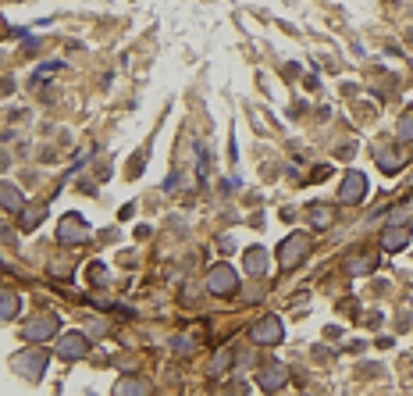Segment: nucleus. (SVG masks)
I'll use <instances>...</instances> for the list:
<instances>
[{
  "label": "nucleus",
  "mask_w": 413,
  "mask_h": 396,
  "mask_svg": "<svg viewBox=\"0 0 413 396\" xmlns=\"http://www.w3.org/2000/svg\"><path fill=\"white\" fill-rule=\"evenodd\" d=\"M11 368H15V375L39 382L43 371H46V354H43V350H22V354L11 361Z\"/></svg>",
  "instance_id": "obj_1"
},
{
  "label": "nucleus",
  "mask_w": 413,
  "mask_h": 396,
  "mask_svg": "<svg viewBox=\"0 0 413 396\" xmlns=\"http://www.w3.org/2000/svg\"><path fill=\"white\" fill-rule=\"evenodd\" d=\"M307 250H310V236H307V233H292V236L278 247V261H281L285 268H292V264H300V261L307 257Z\"/></svg>",
  "instance_id": "obj_2"
},
{
  "label": "nucleus",
  "mask_w": 413,
  "mask_h": 396,
  "mask_svg": "<svg viewBox=\"0 0 413 396\" xmlns=\"http://www.w3.org/2000/svg\"><path fill=\"white\" fill-rule=\"evenodd\" d=\"M57 240L68 243V247H75V243L89 240V225H86L79 214H65V218H61V225H57Z\"/></svg>",
  "instance_id": "obj_3"
},
{
  "label": "nucleus",
  "mask_w": 413,
  "mask_h": 396,
  "mask_svg": "<svg viewBox=\"0 0 413 396\" xmlns=\"http://www.w3.org/2000/svg\"><path fill=\"white\" fill-rule=\"evenodd\" d=\"M235 286H239V275L231 271V264L210 268V275H207V290L210 293H235Z\"/></svg>",
  "instance_id": "obj_4"
},
{
  "label": "nucleus",
  "mask_w": 413,
  "mask_h": 396,
  "mask_svg": "<svg viewBox=\"0 0 413 396\" xmlns=\"http://www.w3.org/2000/svg\"><path fill=\"white\" fill-rule=\"evenodd\" d=\"M364 193H367V175L364 172H345V179L338 186V200L342 204H357V200H364Z\"/></svg>",
  "instance_id": "obj_5"
},
{
  "label": "nucleus",
  "mask_w": 413,
  "mask_h": 396,
  "mask_svg": "<svg viewBox=\"0 0 413 396\" xmlns=\"http://www.w3.org/2000/svg\"><path fill=\"white\" fill-rule=\"evenodd\" d=\"M281 318H264L260 325H253V339L260 347H278L281 343Z\"/></svg>",
  "instance_id": "obj_6"
},
{
  "label": "nucleus",
  "mask_w": 413,
  "mask_h": 396,
  "mask_svg": "<svg viewBox=\"0 0 413 396\" xmlns=\"http://www.w3.org/2000/svg\"><path fill=\"white\" fill-rule=\"evenodd\" d=\"M57 354H61L65 361H79V357L86 354V335H82V332L61 335V347H57Z\"/></svg>",
  "instance_id": "obj_7"
},
{
  "label": "nucleus",
  "mask_w": 413,
  "mask_h": 396,
  "mask_svg": "<svg viewBox=\"0 0 413 396\" xmlns=\"http://www.w3.org/2000/svg\"><path fill=\"white\" fill-rule=\"evenodd\" d=\"M53 332H57V318L53 314H43V318H36V321L25 325V335L29 339H50Z\"/></svg>",
  "instance_id": "obj_8"
},
{
  "label": "nucleus",
  "mask_w": 413,
  "mask_h": 396,
  "mask_svg": "<svg viewBox=\"0 0 413 396\" xmlns=\"http://www.w3.org/2000/svg\"><path fill=\"white\" fill-rule=\"evenodd\" d=\"M285 371H288L285 364L271 361V364H264V368H260V375H257V378H260V385H264V389H281V382H285Z\"/></svg>",
  "instance_id": "obj_9"
},
{
  "label": "nucleus",
  "mask_w": 413,
  "mask_h": 396,
  "mask_svg": "<svg viewBox=\"0 0 413 396\" xmlns=\"http://www.w3.org/2000/svg\"><path fill=\"white\" fill-rule=\"evenodd\" d=\"M406 243H409V229H385V236H381L385 250H402Z\"/></svg>",
  "instance_id": "obj_10"
},
{
  "label": "nucleus",
  "mask_w": 413,
  "mask_h": 396,
  "mask_svg": "<svg viewBox=\"0 0 413 396\" xmlns=\"http://www.w3.org/2000/svg\"><path fill=\"white\" fill-rule=\"evenodd\" d=\"M246 271H250V275H264V271H267V254H264L260 247L246 250Z\"/></svg>",
  "instance_id": "obj_11"
},
{
  "label": "nucleus",
  "mask_w": 413,
  "mask_h": 396,
  "mask_svg": "<svg viewBox=\"0 0 413 396\" xmlns=\"http://www.w3.org/2000/svg\"><path fill=\"white\" fill-rule=\"evenodd\" d=\"M378 157V164H381V172H395V168H402V150H378L374 154Z\"/></svg>",
  "instance_id": "obj_12"
},
{
  "label": "nucleus",
  "mask_w": 413,
  "mask_h": 396,
  "mask_svg": "<svg viewBox=\"0 0 413 396\" xmlns=\"http://www.w3.org/2000/svg\"><path fill=\"white\" fill-rule=\"evenodd\" d=\"M43 214H46V207H29V211H22V229H32V225H39Z\"/></svg>",
  "instance_id": "obj_13"
},
{
  "label": "nucleus",
  "mask_w": 413,
  "mask_h": 396,
  "mask_svg": "<svg viewBox=\"0 0 413 396\" xmlns=\"http://www.w3.org/2000/svg\"><path fill=\"white\" fill-rule=\"evenodd\" d=\"M4 207H8V211H18V207H22V193H18L11 182L4 186Z\"/></svg>",
  "instance_id": "obj_14"
},
{
  "label": "nucleus",
  "mask_w": 413,
  "mask_h": 396,
  "mask_svg": "<svg viewBox=\"0 0 413 396\" xmlns=\"http://www.w3.org/2000/svg\"><path fill=\"white\" fill-rule=\"evenodd\" d=\"M399 136L402 140H413V111H406V115L399 118Z\"/></svg>",
  "instance_id": "obj_15"
},
{
  "label": "nucleus",
  "mask_w": 413,
  "mask_h": 396,
  "mask_svg": "<svg viewBox=\"0 0 413 396\" xmlns=\"http://www.w3.org/2000/svg\"><path fill=\"white\" fill-rule=\"evenodd\" d=\"M15 314H18V297L8 293V297H4V318H15Z\"/></svg>",
  "instance_id": "obj_16"
},
{
  "label": "nucleus",
  "mask_w": 413,
  "mask_h": 396,
  "mask_svg": "<svg viewBox=\"0 0 413 396\" xmlns=\"http://www.w3.org/2000/svg\"><path fill=\"white\" fill-rule=\"evenodd\" d=\"M310 218H314V225H321V229H324V225H331V211H314Z\"/></svg>",
  "instance_id": "obj_17"
},
{
  "label": "nucleus",
  "mask_w": 413,
  "mask_h": 396,
  "mask_svg": "<svg viewBox=\"0 0 413 396\" xmlns=\"http://www.w3.org/2000/svg\"><path fill=\"white\" fill-rule=\"evenodd\" d=\"M117 389H122V392H143L146 385H143V382H122V385H117Z\"/></svg>",
  "instance_id": "obj_18"
}]
</instances>
